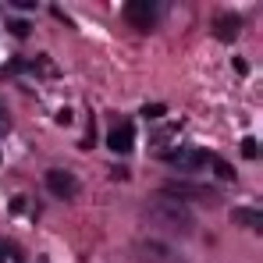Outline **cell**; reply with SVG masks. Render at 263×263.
<instances>
[{"label": "cell", "mask_w": 263, "mask_h": 263, "mask_svg": "<svg viewBox=\"0 0 263 263\" xmlns=\"http://www.w3.org/2000/svg\"><path fill=\"white\" fill-rule=\"evenodd\" d=\"M146 214H149L153 224H160L164 231H192V228H196L189 203L175 199L171 192H157V196H149V199H146Z\"/></svg>", "instance_id": "obj_1"}, {"label": "cell", "mask_w": 263, "mask_h": 263, "mask_svg": "<svg viewBox=\"0 0 263 263\" xmlns=\"http://www.w3.org/2000/svg\"><path fill=\"white\" fill-rule=\"evenodd\" d=\"M160 4H153V0H132V4H125V14H128V22L135 25V29H142V32H149L157 22H160Z\"/></svg>", "instance_id": "obj_2"}, {"label": "cell", "mask_w": 263, "mask_h": 263, "mask_svg": "<svg viewBox=\"0 0 263 263\" xmlns=\"http://www.w3.org/2000/svg\"><path fill=\"white\" fill-rule=\"evenodd\" d=\"M46 189L57 199H75L79 196V178L68 175V171H46Z\"/></svg>", "instance_id": "obj_3"}, {"label": "cell", "mask_w": 263, "mask_h": 263, "mask_svg": "<svg viewBox=\"0 0 263 263\" xmlns=\"http://www.w3.org/2000/svg\"><path fill=\"white\" fill-rule=\"evenodd\" d=\"M167 160L185 171H199L203 164H210V153L206 149H178V153H167Z\"/></svg>", "instance_id": "obj_4"}, {"label": "cell", "mask_w": 263, "mask_h": 263, "mask_svg": "<svg viewBox=\"0 0 263 263\" xmlns=\"http://www.w3.org/2000/svg\"><path fill=\"white\" fill-rule=\"evenodd\" d=\"M167 192L175 196V199H196V203H217V196L214 192H203V189H196V185H181V181H167Z\"/></svg>", "instance_id": "obj_5"}, {"label": "cell", "mask_w": 263, "mask_h": 263, "mask_svg": "<svg viewBox=\"0 0 263 263\" xmlns=\"http://www.w3.org/2000/svg\"><path fill=\"white\" fill-rule=\"evenodd\" d=\"M139 256L149 260V263H181L164 242H142V246H139Z\"/></svg>", "instance_id": "obj_6"}, {"label": "cell", "mask_w": 263, "mask_h": 263, "mask_svg": "<svg viewBox=\"0 0 263 263\" xmlns=\"http://www.w3.org/2000/svg\"><path fill=\"white\" fill-rule=\"evenodd\" d=\"M107 146H110L114 153H132V149H135V128L121 125V128L107 132Z\"/></svg>", "instance_id": "obj_7"}, {"label": "cell", "mask_w": 263, "mask_h": 263, "mask_svg": "<svg viewBox=\"0 0 263 263\" xmlns=\"http://www.w3.org/2000/svg\"><path fill=\"white\" fill-rule=\"evenodd\" d=\"M238 29H242V18H238V14H224V18L217 22V36H220V43H235Z\"/></svg>", "instance_id": "obj_8"}, {"label": "cell", "mask_w": 263, "mask_h": 263, "mask_svg": "<svg viewBox=\"0 0 263 263\" xmlns=\"http://www.w3.org/2000/svg\"><path fill=\"white\" fill-rule=\"evenodd\" d=\"M7 29H11V36H18V40H25V36L32 32V25H29L25 18H14V22H7Z\"/></svg>", "instance_id": "obj_9"}, {"label": "cell", "mask_w": 263, "mask_h": 263, "mask_svg": "<svg viewBox=\"0 0 263 263\" xmlns=\"http://www.w3.org/2000/svg\"><path fill=\"white\" fill-rule=\"evenodd\" d=\"M242 157L246 160H260V142L249 135V139H242Z\"/></svg>", "instance_id": "obj_10"}, {"label": "cell", "mask_w": 263, "mask_h": 263, "mask_svg": "<svg viewBox=\"0 0 263 263\" xmlns=\"http://www.w3.org/2000/svg\"><path fill=\"white\" fill-rule=\"evenodd\" d=\"M235 214H238V220H242V224H249V228H253V231H260V210H235Z\"/></svg>", "instance_id": "obj_11"}, {"label": "cell", "mask_w": 263, "mask_h": 263, "mask_svg": "<svg viewBox=\"0 0 263 263\" xmlns=\"http://www.w3.org/2000/svg\"><path fill=\"white\" fill-rule=\"evenodd\" d=\"M210 164H214V171H217V178H224V181H231V178H235V167H231V164H228V160H210Z\"/></svg>", "instance_id": "obj_12"}, {"label": "cell", "mask_w": 263, "mask_h": 263, "mask_svg": "<svg viewBox=\"0 0 263 263\" xmlns=\"http://www.w3.org/2000/svg\"><path fill=\"white\" fill-rule=\"evenodd\" d=\"M164 114H167L164 103H146V107H142V118H149V121H157V118H164Z\"/></svg>", "instance_id": "obj_13"}, {"label": "cell", "mask_w": 263, "mask_h": 263, "mask_svg": "<svg viewBox=\"0 0 263 263\" xmlns=\"http://www.w3.org/2000/svg\"><path fill=\"white\" fill-rule=\"evenodd\" d=\"M4 135H11V114H7V107L0 103V139Z\"/></svg>", "instance_id": "obj_14"}, {"label": "cell", "mask_w": 263, "mask_h": 263, "mask_svg": "<svg viewBox=\"0 0 263 263\" xmlns=\"http://www.w3.org/2000/svg\"><path fill=\"white\" fill-rule=\"evenodd\" d=\"M231 64H235V71H238V75H249V64H246V61H242V57H235V61H231Z\"/></svg>", "instance_id": "obj_15"}, {"label": "cell", "mask_w": 263, "mask_h": 263, "mask_svg": "<svg viewBox=\"0 0 263 263\" xmlns=\"http://www.w3.org/2000/svg\"><path fill=\"white\" fill-rule=\"evenodd\" d=\"M22 210H25V199L14 196V199H11V214H22Z\"/></svg>", "instance_id": "obj_16"}, {"label": "cell", "mask_w": 263, "mask_h": 263, "mask_svg": "<svg viewBox=\"0 0 263 263\" xmlns=\"http://www.w3.org/2000/svg\"><path fill=\"white\" fill-rule=\"evenodd\" d=\"M4 260H7V249H4V246H0V263H4Z\"/></svg>", "instance_id": "obj_17"}]
</instances>
